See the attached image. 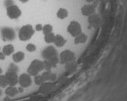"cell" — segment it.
Listing matches in <instances>:
<instances>
[{"label":"cell","instance_id":"cell-10","mask_svg":"<svg viewBox=\"0 0 127 101\" xmlns=\"http://www.w3.org/2000/svg\"><path fill=\"white\" fill-rule=\"evenodd\" d=\"M88 22L91 27L98 28L101 24V17H100V15H98L97 14L95 13V14L89 16Z\"/></svg>","mask_w":127,"mask_h":101},{"label":"cell","instance_id":"cell-20","mask_svg":"<svg viewBox=\"0 0 127 101\" xmlns=\"http://www.w3.org/2000/svg\"><path fill=\"white\" fill-rule=\"evenodd\" d=\"M56 38V35L53 32L48 33L44 35V41L47 43H53Z\"/></svg>","mask_w":127,"mask_h":101},{"label":"cell","instance_id":"cell-18","mask_svg":"<svg viewBox=\"0 0 127 101\" xmlns=\"http://www.w3.org/2000/svg\"><path fill=\"white\" fill-rule=\"evenodd\" d=\"M2 51L4 53V55L6 56H8V55H12L13 53L15 51V48H14V46L12 44H7L4 46L2 48Z\"/></svg>","mask_w":127,"mask_h":101},{"label":"cell","instance_id":"cell-11","mask_svg":"<svg viewBox=\"0 0 127 101\" xmlns=\"http://www.w3.org/2000/svg\"><path fill=\"white\" fill-rule=\"evenodd\" d=\"M57 55L56 50L53 46H48L42 51V56L44 59H50L52 57Z\"/></svg>","mask_w":127,"mask_h":101},{"label":"cell","instance_id":"cell-9","mask_svg":"<svg viewBox=\"0 0 127 101\" xmlns=\"http://www.w3.org/2000/svg\"><path fill=\"white\" fill-rule=\"evenodd\" d=\"M5 76L7 80L8 86H15L16 84L19 83V76L17 75V72L7 71L5 74Z\"/></svg>","mask_w":127,"mask_h":101},{"label":"cell","instance_id":"cell-16","mask_svg":"<svg viewBox=\"0 0 127 101\" xmlns=\"http://www.w3.org/2000/svg\"><path fill=\"white\" fill-rule=\"evenodd\" d=\"M87 39H88V36H87L85 33H81L80 35L75 37L74 43L76 44H82V43H85Z\"/></svg>","mask_w":127,"mask_h":101},{"label":"cell","instance_id":"cell-27","mask_svg":"<svg viewBox=\"0 0 127 101\" xmlns=\"http://www.w3.org/2000/svg\"><path fill=\"white\" fill-rule=\"evenodd\" d=\"M4 4L6 7H8V6H10L14 5V2H13V0H5Z\"/></svg>","mask_w":127,"mask_h":101},{"label":"cell","instance_id":"cell-28","mask_svg":"<svg viewBox=\"0 0 127 101\" xmlns=\"http://www.w3.org/2000/svg\"><path fill=\"white\" fill-rule=\"evenodd\" d=\"M43 25L42 24H37V25H36L35 26V30H36V31H42V30H43Z\"/></svg>","mask_w":127,"mask_h":101},{"label":"cell","instance_id":"cell-3","mask_svg":"<svg viewBox=\"0 0 127 101\" xmlns=\"http://www.w3.org/2000/svg\"><path fill=\"white\" fill-rule=\"evenodd\" d=\"M76 55L75 53L70 50H64L60 54L59 59L61 64H67L68 63H72L75 60Z\"/></svg>","mask_w":127,"mask_h":101},{"label":"cell","instance_id":"cell-33","mask_svg":"<svg viewBox=\"0 0 127 101\" xmlns=\"http://www.w3.org/2000/svg\"><path fill=\"white\" fill-rule=\"evenodd\" d=\"M2 69L0 67V74H2Z\"/></svg>","mask_w":127,"mask_h":101},{"label":"cell","instance_id":"cell-24","mask_svg":"<svg viewBox=\"0 0 127 101\" xmlns=\"http://www.w3.org/2000/svg\"><path fill=\"white\" fill-rule=\"evenodd\" d=\"M43 62V69L45 71H51L53 67L51 64V63H50L48 59H44V61Z\"/></svg>","mask_w":127,"mask_h":101},{"label":"cell","instance_id":"cell-30","mask_svg":"<svg viewBox=\"0 0 127 101\" xmlns=\"http://www.w3.org/2000/svg\"><path fill=\"white\" fill-rule=\"evenodd\" d=\"M85 1H86L87 2H89V3H92V2H94L95 0H85Z\"/></svg>","mask_w":127,"mask_h":101},{"label":"cell","instance_id":"cell-6","mask_svg":"<svg viewBox=\"0 0 127 101\" xmlns=\"http://www.w3.org/2000/svg\"><path fill=\"white\" fill-rule=\"evenodd\" d=\"M56 89V85L53 82H44L39 86V92L42 95H48Z\"/></svg>","mask_w":127,"mask_h":101},{"label":"cell","instance_id":"cell-17","mask_svg":"<svg viewBox=\"0 0 127 101\" xmlns=\"http://www.w3.org/2000/svg\"><path fill=\"white\" fill-rule=\"evenodd\" d=\"M24 58H25V54L22 51L15 52L13 54V55H12L13 61L15 63H20L24 59Z\"/></svg>","mask_w":127,"mask_h":101},{"label":"cell","instance_id":"cell-32","mask_svg":"<svg viewBox=\"0 0 127 101\" xmlns=\"http://www.w3.org/2000/svg\"><path fill=\"white\" fill-rule=\"evenodd\" d=\"M2 95V91L1 89V87H0V96H1Z\"/></svg>","mask_w":127,"mask_h":101},{"label":"cell","instance_id":"cell-31","mask_svg":"<svg viewBox=\"0 0 127 101\" xmlns=\"http://www.w3.org/2000/svg\"><path fill=\"white\" fill-rule=\"evenodd\" d=\"M21 2H23V3H26V2H28L29 0H19Z\"/></svg>","mask_w":127,"mask_h":101},{"label":"cell","instance_id":"cell-1","mask_svg":"<svg viewBox=\"0 0 127 101\" xmlns=\"http://www.w3.org/2000/svg\"><path fill=\"white\" fill-rule=\"evenodd\" d=\"M35 30L33 28V26L30 24L24 25L19 29V39L21 41H28L34 35Z\"/></svg>","mask_w":127,"mask_h":101},{"label":"cell","instance_id":"cell-21","mask_svg":"<svg viewBox=\"0 0 127 101\" xmlns=\"http://www.w3.org/2000/svg\"><path fill=\"white\" fill-rule=\"evenodd\" d=\"M7 86H8V83L5 75L0 74V87L1 88H6Z\"/></svg>","mask_w":127,"mask_h":101},{"label":"cell","instance_id":"cell-23","mask_svg":"<svg viewBox=\"0 0 127 101\" xmlns=\"http://www.w3.org/2000/svg\"><path fill=\"white\" fill-rule=\"evenodd\" d=\"M52 30H53V27H52V26L51 24H46V25H44L43 26L42 31H43V34H44V35H46V34L52 32Z\"/></svg>","mask_w":127,"mask_h":101},{"label":"cell","instance_id":"cell-22","mask_svg":"<svg viewBox=\"0 0 127 101\" xmlns=\"http://www.w3.org/2000/svg\"><path fill=\"white\" fill-rule=\"evenodd\" d=\"M34 82L36 85L40 86L45 82V80H44V79H43V77L42 76V75H36V76H35Z\"/></svg>","mask_w":127,"mask_h":101},{"label":"cell","instance_id":"cell-29","mask_svg":"<svg viewBox=\"0 0 127 101\" xmlns=\"http://www.w3.org/2000/svg\"><path fill=\"white\" fill-rule=\"evenodd\" d=\"M6 58V55H4V53H3L2 51L0 52V59L1 60H4Z\"/></svg>","mask_w":127,"mask_h":101},{"label":"cell","instance_id":"cell-7","mask_svg":"<svg viewBox=\"0 0 127 101\" xmlns=\"http://www.w3.org/2000/svg\"><path fill=\"white\" fill-rule=\"evenodd\" d=\"M1 35L3 40H5V41H12L15 39L16 35L15 31L12 28L5 26L1 30Z\"/></svg>","mask_w":127,"mask_h":101},{"label":"cell","instance_id":"cell-4","mask_svg":"<svg viewBox=\"0 0 127 101\" xmlns=\"http://www.w3.org/2000/svg\"><path fill=\"white\" fill-rule=\"evenodd\" d=\"M67 31H68V32L72 36L76 37L78 35H80L81 33H82V27L78 22L72 21V22H70V23L68 24Z\"/></svg>","mask_w":127,"mask_h":101},{"label":"cell","instance_id":"cell-19","mask_svg":"<svg viewBox=\"0 0 127 101\" xmlns=\"http://www.w3.org/2000/svg\"><path fill=\"white\" fill-rule=\"evenodd\" d=\"M56 16L60 19H64L68 16V11L65 8H60L56 12Z\"/></svg>","mask_w":127,"mask_h":101},{"label":"cell","instance_id":"cell-5","mask_svg":"<svg viewBox=\"0 0 127 101\" xmlns=\"http://www.w3.org/2000/svg\"><path fill=\"white\" fill-rule=\"evenodd\" d=\"M6 15L11 19H17L22 15L21 10L16 5H11L6 7Z\"/></svg>","mask_w":127,"mask_h":101},{"label":"cell","instance_id":"cell-15","mask_svg":"<svg viewBox=\"0 0 127 101\" xmlns=\"http://www.w3.org/2000/svg\"><path fill=\"white\" fill-rule=\"evenodd\" d=\"M67 40L64 38V37L61 35H56V38L54 40V44L56 48H62V47L64 46V44L66 43Z\"/></svg>","mask_w":127,"mask_h":101},{"label":"cell","instance_id":"cell-14","mask_svg":"<svg viewBox=\"0 0 127 101\" xmlns=\"http://www.w3.org/2000/svg\"><path fill=\"white\" fill-rule=\"evenodd\" d=\"M19 93V90L17 87H15V86H8L6 87L5 89V94L6 96H7L9 97H13L16 96Z\"/></svg>","mask_w":127,"mask_h":101},{"label":"cell","instance_id":"cell-26","mask_svg":"<svg viewBox=\"0 0 127 101\" xmlns=\"http://www.w3.org/2000/svg\"><path fill=\"white\" fill-rule=\"evenodd\" d=\"M26 49L29 52H33V51H35V50H36V47H35V44H33V43H29V44L27 45Z\"/></svg>","mask_w":127,"mask_h":101},{"label":"cell","instance_id":"cell-2","mask_svg":"<svg viewBox=\"0 0 127 101\" xmlns=\"http://www.w3.org/2000/svg\"><path fill=\"white\" fill-rule=\"evenodd\" d=\"M43 70V62L39 59H34L28 68V73L30 76L39 75Z\"/></svg>","mask_w":127,"mask_h":101},{"label":"cell","instance_id":"cell-13","mask_svg":"<svg viewBox=\"0 0 127 101\" xmlns=\"http://www.w3.org/2000/svg\"><path fill=\"white\" fill-rule=\"evenodd\" d=\"M41 75L44 79L45 82H53L56 79V75L52 73L51 71H45Z\"/></svg>","mask_w":127,"mask_h":101},{"label":"cell","instance_id":"cell-8","mask_svg":"<svg viewBox=\"0 0 127 101\" xmlns=\"http://www.w3.org/2000/svg\"><path fill=\"white\" fill-rule=\"evenodd\" d=\"M19 83L23 88L29 87L32 84V79L31 78V76L28 73L22 74V75L19 76Z\"/></svg>","mask_w":127,"mask_h":101},{"label":"cell","instance_id":"cell-25","mask_svg":"<svg viewBox=\"0 0 127 101\" xmlns=\"http://www.w3.org/2000/svg\"><path fill=\"white\" fill-rule=\"evenodd\" d=\"M7 71H10V72H18L19 71V67L18 66L15 64V63H11L8 67Z\"/></svg>","mask_w":127,"mask_h":101},{"label":"cell","instance_id":"cell-12","mask_svg":"<svg viewBox=\"0 0 127 101\" xmlns=\"http://www.w3.org/2000/svg\"><path fill=\"white\" fill-rule=\"evenodd\" d=\"M96 13V6L93 5L92 3H89L82 6L81 14L84 16H90Z\"/></svg>","mask_w":127,"mask_h":101}]
</instances>
